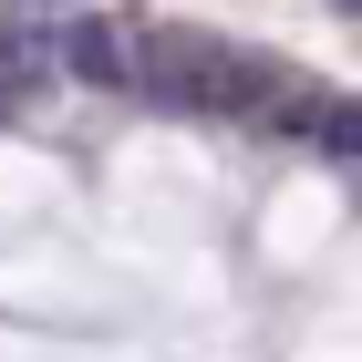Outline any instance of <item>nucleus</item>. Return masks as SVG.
Masks as SVG:
<instances>
[{"label":"nucleus","instance_id":"f257e3e1","mask_svg":"<svg viewBox=\"0 0 362 362\" xmlns=\"http://www.w3.org/2000/svg\"><path fill=\"white\" fill-rule=\"evenodd\" d=\"M124 93H145V104H166V114H218L228 104V52L197 42V31H145Z\"/></svg>","mask_w":362,"mask_h":362},{"label":"nucleus","instance_id":"f03ea898","mask_svg":"<svg viewBox=\"0 0 362 362\" xmlns=\"http://www.w3.org/2000/svg\"><path fill=\"white\" fill-rule=\"evenodd\" d=\"M52 52L73 62V73H83L93 93H124V73H135V42H124V31H114V21H93V11H83V21H73V31H62Z\"/></svg>","mask_w":362,"mask_h":362}]
</instances>
